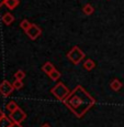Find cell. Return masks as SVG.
<instances>
[{
    "mask_svg": "<svg viewBox=\"0 0 124 127\" xmlns=\"http://www.w3.org/2000/svg\"><path fill=\"white\" fill-rule=\"evenodd\" d=\"M42 70H43V72L46 73V74L48 75L51 72H53V71L55 70V66H54V65H53L51 62H46L45 64L42 66Z\"/></svg>",
    "mask_w": 124,
    "mask_h": 127,
    "instance_id": "cell-11",
    "label": "cell"
},
{
    "mask_svg": "<svg viewBox=\"0 0 124 127\" xmlns=\"http://www.w3.org/2000/svg\"><path fill=\"white\" fill-rule=\"evenodd\" d=\"M4 116H6V115H4V113L2 112V109H0V119H1L2 117H4Z\"/></svg>",
    "mask_w": 124,
    "mask_h": 127,
    "instance_id": "cell-20",
    "label": "cell"
},
{
    "mask_svg": "<svg viewBox=\"0 0 124 127\" xmlns=\"http://www.w3.org/2000/svg\"><path fill=\"white\" fill-rule=\"evenodd\" d=\"M13 21H14L13 14L9 13V12H7V13H4L3 16H2V22L6 24V26H10Z\"/></svg>",
    "mask_w": 124,
    "mask_h": 127,
    "instance_id": "cell-7",
    "label": "cell"
},
{
    "mask_svg": "<svg viewBox=\"0 0 124 127\" xmlns=\"http://www.w3.org/2000/svg\"><path fill=\"white\" fill-rule=\"evenodd\" d=\"M94 66H96V63H94L93 60H91V59H88L87 61H85L84 62V69L87 70V71L93 70Z\"/></svg>",
    "mask_w": 124,
    "mask_h": 127,
    "instance_id": "cell-12",
    "label": "cell"
},
{
    "mask_svg": "<svg viewBox=\"0 0 124 127\" xmlns=\"http://www.w3.org/2000/svg\"><path fill=\"white\" fill-rule=\"evenodd\" d=\"M13 90H14V87H13V85H12V83L7 81V80L2 81L1 84H0V94L3 95L4 97L9 96V95L13 92Z\"/></svg>",
    "mask_w": 124,
    "mask_h": 127,
    "instance_id": "cell-6",
    "label": "cell"
},
{
    "mask_svg": "<svg viewBox=\"0 0 124 127\" xmlns=\"http://www.w3.org/2000/svg\"><path fill=\"white\" fill-rule=\"evenodd\" d=\"M25 77V72L23 70H18L16 73H14V79L16 80H22Z\"/></svg>",
    "mask_w": 124,
    "mask_h": 127,
    "instance_id": "cell-16",
    "label": "cell"
},
{
    "mask_svg": "<svg viewBox=\"0 0 124 127\" xmlns=\"http://www.w3.org/2000/svg\"><path fill=\"white\" fill-rule=\"evenodd\" d=\"M64 103L75 114V116L80 118L93 106L96 99L88 92L85 91L81 85H78L64 99Z\"/></svg>",
    "mask_w": 124,
    "mask_h": 127,
    "instance_id": "cell-1",
    "label": "cell"
},
{
    "mask_svg": "<svg viewBox=\"0 0 124 127\" xmlns=\"http://www.w3.org/2000/svg\"><path fill=\"white\" fill-rule=\"evenodd\" d=\"M18 107H19V105L17 104L14 101H10L9 103H7V105H6V108L8 109L10 113H11V112H13V111H16Z\"/></svg>",
    "mask_w": 124,
    "mask_h": 127,
    "instance_id": "cell-13",
    "label": "cell"
},
{
    "mask_svg": "<svg viewBox=\"0 0 124 127\" xmlns=\"http://www.w3.org/2000/svg\"><path fill=\"white\" fill-rule=\"evenodd\" d=\"M11 127H22V126H21L20 124H18V123H13V124L11 125Z\"/></svg>",
    "mask_w": 124,
    "mask_h": 127,
    "instance_id": "cell-19",
    "label": "cell"
},
{
    "mask_svg": "<svg viewBox=\"0 0 124 127\" xmlns=\"http://www.w3.org/2000/svg\"><path fill=\"white\" fill-rule=\"evenodd\" d=\"M93 11H94V8L91 6V4H86V6L84 7V13L85 14H87V16H90V14L93 13Z\"/></svg>",
    "mask_w": 124,
    "mask_h": 127,
    "instance_id": "cell-15",
    "label": "cell"
},
{
    "mask_svg": "<svg viewBox=\"0 0 124 127\" xmlns=\"http://www.w3.org/2000/svg\"><path fill=\"white\" fill-rule=\"evenodd\" d=\"M19 3H20V1H19V0H4V1H3V4H6L7 8H9L10 10L16 9L17 7L19 6Z\"/></svg>",
    "mask_w": 124,
    "mask_h": 127,
    "instance_id": "cell-9",
    "label": "cell"
},
{
    "mask_svg": "<svg viewBox=\"0 0 124 127\" xmlns=\"http://www.w3.org/2000/svg\"><path fill=\"white\" fill-rule=\"evenodd\" d=\"M12 124H13V122L11 121L10 117L4 116L0 119V127H11Z\"/></svg>",
    "mask_w": 124,
    "mask_h": 127,
    "instance_id": "cell-10",
    "label": "cell"
},
{
    "mask_svg": "<svg viewBox=\"0 0 124 127\" xmlns=\"http://www.w3.org/2000/svg\"><path fill=\"white\" fill-rule=\"evenodd\" d=\"M12 85H13L14 90H21L23 87V81L22 80H14Z\"/></svg>",
    "mask_w": 124,
    "mask_h": 127,
    "instance_id": "cell-17",
    "label": "cell"
},
{
    "mask_svg": "<svg viewBox=\"0 0 124 127\" xmlns=\"http://www.w3.org/2000/svg\"><path fill=\"white\" fill-rule=\"evenodd\" d=\"M67 58H68V60H70L74 64H79L80 61L84 60L85 53L82 52V50L79 49L78 46H74V48L67 53Z\"/></svg>",
    "mask_w": 124,
    "mask_h": 127,
    "instance_id": "cell-3",
    "label": "cell"
},
{
    "mask_svg": "<svg viewBox=\"0 0 124 127\" xmlns=\"http://www.w3.org/2000/svg\"><path fill=\"white\" fill-rule=\"evenodd\" d=\"M25 33L28 34V36L31 40H35V39H37L38 36L41 35L42 30H41V28L38 26H36V24H34V23H31V26L25 30Z\"/></svg>",
    "mask_w": 124,
    "mask_h": 127,
    "instance_id": "cell-5",
    "label": "cell"
},
{
    "mask_svg": "<svg viewBox=\"0 0 124 127\" xmlns=\"http://www.w3.org/2000/svg\"><path fill=\"white\" fill-rule=\"evenodd\" d=\"M110 87L113 90L114 92H119L121 89H122V82L118 79H114L113 81L110 83Z\"/></svg>",
    "mask_w": 124,
    "mask_h": 127,
    "instance_id": "cell-8",
    "label": "cell"
},
{
    "mask_svg": "<svg viewBox=\"0 0 124 127\" xmlns=\"http://www.w3.org/2000/svg\"><path fill=\"white\" fill-rule=\"evenodd\" d=\"M41 127H51L50 125H48V124H44V125H42Z\"/></svg>",
    "mask_w": 124,
    "mask_h": 127,
    "instance_id": "cell-21",
    "label": "cell"
},
{
    "mask_svg": "<svg viewBox=\"0 0 124 127\" xmlns=\"http://www.w3.org/2000/svg\"><path fill=\"white\" fill-rule=\"evenodd\" d=\"M51 93H52V94L56 97L58 101H63V102H64V99L66 98L68 95H69L70 91L68 90V87L64 84V83L59 82V83H57V84L55 85L52 90H51Z\"/></svg>",
    "mask_w": 124,
    "mask_h": 127,
    "instance_id": "cell-2",
    "label": "cell"
},
{
    "mask_svg": "<svg viewBox=\"0 0 124 127\" xmlns=\"http://www.w3.org/2000/svg\"><path fill=\"white\" fill-rule=\"evenodd\" d=\"M9 117L11 118V121L13 122V123L20 124V123H22L24 119L26 118V114L24 113V111H22L20 107H18L16 111L11 112V113H10V116H9Z\"/></svg>",
    "mask_w": 124,
    "mask_h": 127,
    "instance_id": "cell-4",
    "label": "cell"
},
{
    "mask_svg": "<svg viewBox=\"0 0 124 127\" xmlns=\"http://www.w3.org/2000/svg\"><path fill=\"white\" fill-rule=\"evenodd\" d=\"M30 26H31V23L29 22L28 20H25V19H24V20H22V21H21V23H20V27H21V28L23 29L24 31H25L26 29H28V28H29V27H30Z\"/></svg>",
    "mask_w": 124,
    "mask_h": 127,
    "instance_id": "cell-18",
    "label": "cell"
},
{
    "mask_svg": "<svg viewBox=\"0 0 124 127\" xmlns=\"http://www.w3.org/2000/svg\"><path fill=\"white\" fill-rule=\"evenodd\" d=\"M48 76H50V79L53 80V81H57L58 79H60V72L55 69L53 72H51L50 74H48Z\"/></svg>",
    "mask_w": 124,
    "mask_h": 127,
    "instance_id": "cell-14",
    "label": "cell"
},
{
    "mask_svg": "<svg viewBox=\"0 0 124 127\" xmlns=\"http://www.w3.org/2000/svg\"><path fill=\"white\" fill-rule=\"evenodd\" d=\"M3 1H4V0H0V7H1L2 4H3Z\"/></svg>",
    "mask_w": 124,
    "mask_h": 127,
    "instance_id": "cell-22",
    "label": "cell"
}]
</instances>
